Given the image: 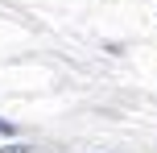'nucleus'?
Masks as SVG:
<instances>
[{
  "instance_id": "1",
  "label": "nucleus",
  "mask_w": 157,
  "mask_h": 153,
  "mask_svg": "<svg viewBox=\"0 0 157 153\" xmlns=\"http://www.w3.org/2000/svg\"><path fill=\"white\" fill-rule=\"evenodd\" d=\"M0 153H37V149H33V145H4Z\"/></svg>"
},
{
  "instance_id": "2",
  "label": "nucleus",
  "mask_w": 157,
  "mask_h": 153,
  "mask_svg": "<svg viewBox=\"0 0 157 153\" xmlns=\"http://www.w3.org/2000/svg\"><path fill=\"white\" fill-rule=\"evenodd\" d=\"M0 137H17V124L13 120H0Z\"/></svg>"
}]
</instances>
